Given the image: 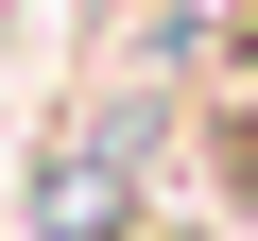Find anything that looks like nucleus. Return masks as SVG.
Wrapping results in <instances>:
<instances>
[{"label": "nucleus", "instance_id": "obj_1", "mask_svg": "<svg viewBox=\"0 0 258 241\" xmlns=\"http://www.w3.org/2000/svg\"><path fill=\"white\" fill-rule=\"evenodd\" d=\"M224 190L258 207V18H241V69H224Z\"/></svg>", "mask_w": 258, "mask_h": 241}]
</instances>
